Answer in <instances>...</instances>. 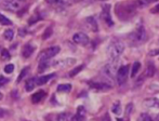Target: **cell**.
Returning a JSON list of instances; mask_svg holds the SVG:
<instances>
[{
    "mask_svg": "<svg viewBox=\"0 0 159 121\" xmlns=\"http://www.w3.org/2000/svg\"><path fill=\"white\" fill-rule=\"evenodd\" d=\"M137 7L135 1L119 2L116 5V14L121 21H129L137 13Z\"/></svg>",
    "mask_w": 159,
    "mask_h": 121,
    "instance_id": "1",
    "label": "cell"
},
{
    "mask_svg": "<svg viewBox=\"0 0 159 121\" xmlns=\"http://www.w3.org/2000/svg\"><path fill=\"white\" fill-rule=\"evenodd\" d=\"M146 37L147 36H146V32H145V28L143 27L142 25H139L137 29L129 35L128 39H129V42L131 45H142V43L146 40Z\"/></svg>",
    "mask_w": 159,
    "mask_h": 121,
    "instance_id": "2",
    "label": "cell"
},
{
    "mask_svg": "<svg viewBox=\"0 0 159 121\" xmlns=\"http://www.w3.org/2000/svg\"><path fill=\"white\" fill-rule=\"evenodd\" d=\"M124 45L121 42H113L107 49V53L112 59H118V57L123 53Z\"/></svg>",
    "mask_w": 159,
    "mask_h": 121,
    "instance_id": "3",
    "label": "cell"
},
{
    "mask_svg": "<svg viewBox=\"0 0 159 121\" xmlns=\"http://www.w3.org/2000/svg\"><path fill=\"white\" fill-rule=\"evenodd\" d=\"M59 52H60V47H57V45H54V47H50L48 49L43 50L41 53L39 54V62L40 61H46V59H50L54 57L56 54H59Z\"/></svg>",
    "mask_w": 159,
    "mask_h": 121,
    "instance_id": "4",
    "label": "cell"
},
{
    "mask_svg": "<svg viewBox=\"0 0 159 121\" xmlns=\"http://www.w3.org/2000/svg\"><path fill=\"white\" fill-rule=\"evenodd\" d=\"M129 65H124V66H121L118 70H117L116 74V80L118 82V84H123L124 82L127 81L128 78V72H129Z\"/></svg>",
    "mask_w": 159,
    "mask_h": 121,
    "instance_id": "5",
    "label": "cell"
},
{
    "mask_svg": "<svg viewBox=\"0 0 159 121\" xmlns=\"http://www.w3.org/2000/svg\"><path fill=\"white\" fill-rule=\"evenodd\" d=\"M101 18H102L103 22H104L107 26H110V27H112L113 25H114L112 16H110V5H103V10H102V13H101Z\"/></svg>",
    "mask_w": 159,
    "mask_h": 121,
    "instance_id": "6",
    "label": "cell"
},
{
    "mask_svg": "<svg viewBox=\"0 0 159 121\" xmlns=\"http://www.w3.org/2000/svg\"><path fill=\"white\" fill-rule=\"evenodd\" d=\"M22 2L21 0H5L2 3V7L8 11H16L22 7Z\"/></svg>",
    "mask_w": 159,
    "mask_h": 121,
    "instance_id": "7",
    "label": "cell"
},
{
    "mask_svg": "<svg viewBox=\"0 0 159 121\" xmlns=\"http://www.w3.org/2000/svg\"><path fill=\"white\" fill-rule=\"evenodd\" d=\"M118 59H112V62L108 63L106 66L104 67V72L107 76L113 77L115 75V72L118 70Z\"/></svg>",
    "mask_w": 159,
    "mask_h": 121,
    "instance_id": "8",
    "label": "cell"
},
{
    "mask_svg": "<svg viewBox=\"0 0 159 121\" xmlns=\"http://www.w3.org/2000/svg\"><path fill=\"white\" fill-rule=\"evenodd\" d=\"M73 40H74L75 43L80 45H87L89 43V37L87 35L83 34V32H77V34L74 35L73 37Z\"/></svg>",
    "mask_w": 159,
    "mask_h": 121,
    "instance_id": "9",
    "label": "cell"
},
{
    "mask_svg": "<svg viewBox=\"0 0 159 121\" xmlns=\"http://www.w3.org/2000/svg\"><path fill=\"white\" fill-rule=\"evenodd\" d=\"M90 86H91L92 89L94 90H97V91H108V90L112 89V86L106 82H96V81H90L89 82Z\"/></svg>",
    "mask_w": 159,
    "mask_h": 121,
    "instance_id": "10",
    "label": "cell"
},
{
    "mask_svg": "<svg viewBox=\"0 0 159 121\" xmlns=\"http://www.w3.org/2000/svg\"><path fill=\"white\" fill-rule=\"evenodd\" d=\"M76 63V59H59V61H55L54 63H52L53 67H69L72 65H74Z\"/></svg>",
    "mask_w": 159,
    "mask_h": 121,
    "instance_id": "11",
    "label": "cell"
},
{
    "mask_svg": "<svg viewBox=\"0 0 159 121\" xmlns=\"http://www.w3.org/2000/svg\"><path fill=\"white\" fill-rule=\"evenodd\" d=\"M144 106L149 109H159V99L156 97H149V99H144L143 102Z\"/></svg>",
    "mask_w": 159,
    "mask_h": 121,
    "instance_id": "12",
    "label": "cell"
},
{
    "mask_svg": "<svg viewBox=\"0 0 159 121\" xmlns=\"http://www.w3.org/2000/svg\"><path fill=\"white\" fill-rule=\"evenodd\" d=\"M34 51H35V47H34L32 43H26L22 49V55L25 59H28V57L32 56Z\"/></svg>",
    "mask_w": 159,
    "mask_h": 121,
    "instance_id": "13",
    "label": "cell"
},
{
    "mask_svg": "<svg viewBox=\"0 0 159 121\" xmlns=\"http://www.w3.org/2000/svg\"><path fill=\"white\" fill-rule=\"evenodd\" d=\"M68 115L66 113H62V114H55V115H49L46 117L48 121H66Z\"/></svg>",
    "mask_w": 159,
    "mask_h": 121,
    "instance_id": "14",
    "label": "cell"
},
{
    "mask_svg": "<svg viewBox=\"0 0 159 121\" xmlns=\"http://www.w3.org/2000/svg\"><path fill=\"white\" fill-rule=\"evenodd\" d=\"M86 25L88 26V28H89L90 30H92V32H97V23L96 21H95V18L93 16H89L86 18L85 21Z\"/></svg>",
    "mask_w": 159,
    "mask_h": 121,
    "instance_id": "15",
    "label": "cell"
},
{
    "mask_svg": "<svg viewBox=\"0 0 159 121\" xmlns=\"http://www.w3.org/2000/svg\"><path fill=\"white\" fill-rule=\"evenodd\" d=\"M46 96V92L42 91V90H40V91L36 92L35 94H32V102L34 104H38L39 102H41Z\"/></svg>",
    "mask_w": 159,
    "mask_h": 121,
    "instance_id": "16",
    "label": "cell"
},
{
    "mask_svg": "<svg viewBox=\"0 0 159 121\" xmlns=\"http://www.w3.org/2000/svg\"><path fill=\"white\" fill-rule=\"evenodd\" d=\"M55 76V74H50V75H46V76H41L36 78V84L37 86H42V84H46L48 81H49L51 78Z\"/></svg>",
    "mask_w": 159,
    "mask_h": 121,
    "instance_id": "17",
    "label": "cell"
},
{
    "mask_svg": "<svg viewBox=\"0 0 159 121\" xmlns=\"http://www.w3.org/2000/svg\"><path fill=\"white\" fill-rule=\"evenodd\" d=\"M134 1H135V5H137V9H142V8H145V7H147V5L156 2L158 0H134Z\"/></svg>",
    "mask_w": 159,
    "mask_h": 121,
    "instance_id": "18",
    "label": "cell"
},
{
    "mask_svg": "<svg viewBox=\"0 0 159 121\" xmlns=\"http://www.w3.org/2000/svg\"><path fill=\"white\" fill-rule=\"evenodd\" d=\"M50 66H52V64L50 63L49 59H46V61H40L39 62V67H38V72H43L46 69H48Z\"/></svg>",
    "mask_w": 159,
    "mask_h": 121,
    "instance_id": "19",
    "label": "cell"
},
{
    "mask_svg": "<svg viewBox=\"0 0 159 121\" xmlns=\"http://www.w3.org/2000/svg\"><path fill=\"white\" fill-rule=\"evenodd\" d=\"M36 86H37V84H36V78H30V79H28L27 81H26V83H25V90L27 92H30L35 89Z\"/></svg>",
    "mask_w": 159,
    "mask_h": 121,
    "instance_id": "20",
    "label": "cell"
},
{
    "mask_svg": "<svg viewBox=\"0 0 159 121\" xmlns=\"http://www.w3.org/2000/svg\"><path fill=\"white\" fill-rule=\"evenodd\" d=\"M155 65L153 62H148L147 63V67H146V72H145V75L147 77H153L155 74Z\"/></svg>",
    "mask_w": 159,
    "mask_h": 121,
    "instance_id": "21",
    "label": "cell"
},
{
    "mask_svg": "<svg viewBox=\"0 0 159 121\" xmlns=\"http://www.w3.org/2000/svg\"><path fill=\"white\" fill-rule=\"evenodd\" d=\"M47 2L52 5H59V7H65L69 5L67 0H47Z\"/></svg>",
    "mask_w": 159,
    "mask_h": 121,
    "instance_id": "22",
    "label": "cell"
},
{
    "mask_svg": "<svg viewBox=\"0 0 159 121\" xmlns=\"http://www.w3.org/2000/svg\"><path fill=\"white\" fill-rule=\"evenodd\" d=\"M141 69V63L140 62H134L133 66H132V69H131V77L132 78H134L137 76V74L139 72V70Z\"/></svg>",
    "mask_w": 159,
    "mask_h": 121,
    "instance_id": "23",
    "label": "cell"
},
{
    "mask_svg": "<svg viewBox=\"0 0 159 121\" xmlns=\"http://www.w3.org/2000/svg\"><path fill=\"white\" fill-rule=\"evenodd\" d=\"M28 72H29V66H26V67H24V68L22 69V72H21V74L19 75V77H18V79H16V82H20V81H22L23 79H24L25 77H26V75L28 74Z\"/></svg>",
    "mask_w": 159,
    "mask_h": 121,
    "instance_id": "24",
    "label": "cell"
},
{
    "mask_svg": "<svg viewBox=\"0 0 159 121\" xmlns=\"http://www.w3.org/2000/svg\"><path fill=\"white\" fill-rule=\"evenodd\" d=\"M72 90V84L69 83H64V84H60L57 86V91L59 92H69Z\"/></svg>",
    "mask_w": 159,
    "mask_h": 121,
    "instance_id": "25",
    "label": "cell"
},
{
    "mask_svg": "<svg viewBox=\"0 0 159 121\" xmlns=\"http://www.w3.org/2000/svg\"><path fill=\"white\" fill-rule=\"evenodd\" d=\"M10 59H11L10 52L8 51L7 49H2V51H1V61H2V62H7V61H9Z\"/></svg>",
    "mask_w": 159,
    "mask_h": 121,
    "instance_id": "26",
    "label": "cell"
},
{
    "mask_svg": "<svg viewBox=\"0 0 159 121\" xmlns=\"http://www.w3.org/2000/svg\"><path fill=\"white\" fill-rule=\"evenodd\" d=\"M85 68V65L82 64V65H79V66H77V67H75L74 69H72L69 72V76L70 77H75L76 75L78 74V72H80L82 70V69Z\"/></svg>",
    "mask_w": 159,
    "mask_h": 121,
    "instance_id": "27",
    "label": "cell"
},
{
    "mask_svg": "<svg viewBox=\"0 0 159 121\" xmlns=\"http://www.w3.org/2000/svg\"><path fill=\"white\" fill-rule=\"evenodd\" d=\"M3 35H5V39L9 40V41H11V40L13 39V37H14V32H13L12 29H7Z\"/></svg>",
    "mask_w": 159,
    "mask_h": 121,
    "instance_id": "28",
    "label": "cell"
},
{
    "mask_svg": "<svg viewBox=\"0 0 159 121\" xmlns=\"http://www.w3.org/2000/svg\"><path fill=\"white\" fill-rule=\"evenodd\" d=\"M0 23H1L2 25H11L12 24V22H11L8 17H5L3 14H1V13H0Z\"/></svg>",
    "mask_w": 159,
    "mask_h": 121,
    "instance_id": "29",
    "label": "cell"
},
{
    "mask_svg": "<svg viewBox=\"0 0 159 121\" xmlns=\"http://www.w3.org/2000/svg\"><path fill=\"white\" fill-rule=\"evenodd\" d=\"M112 110H113V113H114V114H116V115L121 114V107H120V104L118 103V102H117L116 104H114V106H113Z\"/></svg>",
    "mask_w": 159,
    "mask_h": 121,
    "instance_id": "30",
    "label": "cell"
},
{
    "mask_svg": "<svg viewBox=\"0 0 159 121\" xmlns=\"http://www.w3.org/2000/svg\"><path fill=\"white\" fill-rule=\"evenodd\" d=\"M77 115H79V116H81V117H85L86 118V114H87V111H86V109H85V107L83 106H79L77 108V113H76Z\"/></svg>",
    "mask_w": 159,
    "mask_h": 121,
    "instance_id": "31",
    "label": "cell"
},
{
    "mask_svg": "<svg viewBox=\"0 0 159 121\" xmlns=\"http://www.w3.org/2000/svg\"><path fill=\"white\" fill-rule=\"evenodd\" d=\"M52 32H53L52 27L47 28L46 32H45V34H43V36H42V39H48V38H50L51 37V35H52Z\"/></svg>",
    "mask_w": 159,
    "mask_h": 121,
    "instance_id": "32",
    "label": "cell"
},
{
    "mask_svg": "<svg viewBox=\"0 0 159 121\" xmlns=\"http://www.w3.org/2000/svg\"><path fill=\"white\" fill-rule=\"evenodd\" d=\"M13 70H14V65L13 64H8L7 66L5 67V74H11V72H13Z\"/></svg>",
    "mask_w": 159,
    "mask_h": 121,
    "instance_id": "33",
    "label": "cell"
},
{
    "mask_svg": "<svg viewBox=\"0 0 159 121\" xmlns=\"http://www.w3.org/2000/svg\"><path fill=\"white\" fill-rule=\"evenodd\" d=\"M70 121H85V117H81V116H79V115L76 114L75 116L72 117Z\"/></svg>",
    "mask_w": 159,
    "mask_h": 121,
    "instance_id": "34",
    "label": "cell"
},
{
    "mask_svg": "<svg viewBox=\"0 0 159 121\" xmlns=\"http://www.w3.org/2000/svg\"><path fill=\"white\" fill-rule=\"evenodd\" d=\"M9 82V79H8L7 77H3V76H0V88L3 86L5 84H7Z\"/></svg>",
    "mask_w": 159,
    "mask_h": 121,
    "instance_id": "35",
    "label": "cell"
},
{
    "mask_svg": "<svg viewBox=\"0 0 159 121\" xmlns=\"http://www.w3.org/2000/svg\"><path fill=\"white\" fill-rule=\"evenodd\" d=\"M131 109H133V105H132V104H129L127 106V108H126V114H127V116L130 115V110H131Z\"/></svg>",
    "mask_w": 159,
    "mask_h": 121,
    "instance_id": "36",
    "label": "cell"
},
{
    "mask_svg": "<svg viewBox=\"0 0 159 121\" xmlns=\"http://www.w3.org/2000/svg\"><path fill=\"white\" fill-rule=\"evenodd\" d=\"M142 120L143 121H153V119L151 118L149 116H147V115H142Z\"/></svg>",
    "mask_w": 159,
    "mask_h": 121,
    "instance_id": "37",
    "label": "cell"
},
{
    "mask_svg": "<svg viewBox=\"0 0 159 121\" xmlns=\"http://www.w3.org/2000/svg\"><path fill=\"white\" fill-rule=\"evenodd\" d=\"M5 115H7V110H5V109H0V118H1V117H5Z\"/></svg>",
    "mask_w": 159,
    "mask_h": 121,
    "instance_id": "38",
    "label": "cell"
},
{
    "mask_svg": "<svg viewBox=\"0 0 159 121\" xmlns=\"http://www.w3.org/2000/svg\"><path fill=\"white\" fill-rule=\"evenodd\" d=\"M152 13H159V5L155 7L154 9H152Z\"/></svg>",
    "mask_w": 159,
    "mask_h": 121,
    "instance_id": "39",
    "label": "cell"
},
{
    "mask_svg": "<svg viewBox=\"0 0 159 121\" xmlns=\"http://www.w3.org/2000/svg\"><path fill=\"white\" fill-rule=\"evenodd\" d=\"M19 35H21L22 37H24V36H25V30L24 29H20V30H19Z\"/></svg>",
    "mask_w": 159,
    "mask_h": 121,
    "instance_id": "40",
    "label": "cell"
},
{
    "mask_svg": "<svg viewBox=\"0 0 159 121\" xmlns=\"http://www.w3.org/2000/svg\"><path fill=\"white\" fill-rule=\"evenodd\" d=\"M159 54V50H155V51H152V53H151V55H157Z\"/></svg>",
    "mask_w": 159,
    "mask_h": 121,
    "instance_id": "41",
    "label": "cell"
},
{
    "mask_svg": "<svg viewBox=\"0 0 159 121\" xmlns=\"http://www.w3.org/2000/svg\"><path fill=\"white\" fill-rule=\"evenodd\" d=\"M2 99V93H1V92H0V99Z\"/></svg>",
    "mask_w": 159,
    "mask_h": 121,
    "instance_id": "42",
    "label": "cell"
},
{
    "mask_svg": "<svg viewBox=\"0 0 159 121\" xmlns=\"http://www.w3.org/2000/svg\"><path fill=\"white\" fill-rule=\"evenodd\" d=\"M117 121H124V120H122V119H117Z\"/></svg>",
    "mask_w": 159,
    "mask_h": 121,
    "instance_id": "43",
    "label": "cell"
},
{
    "mask_svg": "<svg viewBox=\"0 0 159 121\" xmlns=\"http://www.w3.org/2000/svg\"><path fill=\"white\" fill-rule=\"evenodd\" d=\"M157 121H159V115L157 116Z\"/></svg>",
    "mask_w": 159,
    "mask_h": 121,
    "instance_id": "44",
    "label": "cell"
},
{
    "mask_svg": "<svg viewBox=\"0 0 159 121\" xmlns=\"http://www.w3.org/2000/svg\"><path fill=\"white\" fill-rule=\"evenodd\" d=\"M157 43H158V45H159V39H158V41H157Z\"/></svg>",
    "mask_w": 159,
    "mask_h": 121,
    "instance_id": "45",
    "label": "cell"
},
{
    "mask_svg": "<svg viewBox=\"0 0 159 121\" xmlns=\"http://www.w3.org/2000/svg\"><path fill=\"white\" fill-rule=\"evenodd\" d=\"M21 1H23V2H24V1H25V0H21Z\"/></svg>",
    "mask_w": 159,
    "mask_h": 121,
    "instance_id": "46",
    "label": "cell"
},
{
    "mask_svg": "<svg viewBox=\"0 0 159 121\" xmlns=\"http://www.w3.org/2000/svg\"><path fill=\"white\" fill-rule=\"evenodd\" d=\"M76 1H80V0H76Z\"/></svg>",
    "mask_w": 159,
    "mask_h": 121,
    "instance_id": "47",
    "label": "cell"
}]
</instances>
